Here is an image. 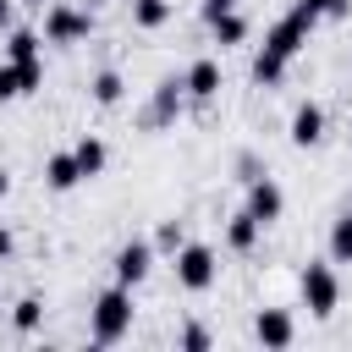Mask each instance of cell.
Returning a JSON list of instances; mask_svg holds the SVG:
<instances>
[{
	"instance_id": "1",
	"label": "cell",
	"mask_w": 352,
	"mask_h": 352,
	"mask_svg": "<svg viewBox=\"0 0 352 352\" xmlns=\"http://www.w3.org/2000/svg\"><path fill=\"white\" fill-rule=\"evenodd\" d=\"M314 22H319V16L297 0V6H292V11H286L270 33H264V50H258V60H253V82H258V88H275V82L286 77V66H292V55L308 44Z\"/></svg>"
},
{
	"instance_id": "2",
	"label": "cell",
	"mask_w": 352,
	"mask_h": 352,
	"mask_svg": "<svg viewBox=\"0 0 352 352\" xmlns=\"http://www.w3.org/2000/svg\"><path fill=\"white\" fill-rule=\"evenodd\" d=\"M132 330V286H110V292H99L94 297V314H88V336L99 341V346H116L121 336Z\"/></svg>"
},
{
	"instance_id": "3",
	"label": "cell",
	"mask_w": 352,
	"mask_h": 352,
	"mask_svg": "<svg viewBox=\"0 0 352 352\" xmlns=\"http://www.w3.org/2000/svg\"><path fill=\"white\" fill-rule=\"evenodd\" d=\"M297 286H302V308H308L314 319H330V314L341 308V280H336V270H330L324 258H308Z\"/></svg>"
},
{
	"instance_id": "4",
	"label": "cell",
	"mask_w": 352,
	"mask_h": 352,
	"mask_svg": "<svg viewBox=\"0 0 352 352\" xmlns=\"http://www.w3.org/2000/svg\"><path fill=\"white\" fill-rule=\"evenodd\" d=\"M182 104H187V82H182V77H160V82H154V94H148V104H143V116H138V121H143V126H148V132H160V126H170V121H176V116H182Z\"/></svg>"
},
{
	"instance_id": "5",
	"label": "cell",
	"mask_w": 352,
	"mask_h": 352,
	"mask_svg": "<svg viewBox=\"0 0 352 352\" xmlns=\"http://www.w3.org/2000/svg\"><path fill=\"white\" fill-rule=\"evenodd\" d=\"M214 275H220V264H214V248H204V242H187V248H176V280H182L187 292H209V286H214Z\"/></svg>"
},
{
	"instance_id": "6",
	"label": "cell",
	"mask_w": 352,
	"mask_h": 352,
	"mask_svg": "<svg viewBox=\"0 0 352 352\" xmlns=\"http://www.w3.org/2000/svg\"><path fill=\"white\" fill-rule=\"evenodd\" d=\"M94 33V16L82 6H50L44 11V38L50 44H82Z\"/></svg>"
},
{
	"instance_id": "7",
	"label": "cell",
	"mask_w": 352,
	"mask_h": 352,
	"mask_svg": "<svg viewBox=\"0 0 352 352\" xmlns=\"http://www.w3.org/2000/svg\"><path fill=\"white\" fill-rule=\"evenodd\" d=\"M33 88H44V60H38V55H33V60H6V66H0V104L28 99Z\"/></svg>"
},
{
	"instance_id": "8",
	"label": "cell",
	"mask_w": 352,
	"mask_h": 352,
	"mask_svg": "<svg viewBox=\"0 0 352 352\" xmlns=\"http://www.w3.org/2000/svg\"><path fill=\"white\" fill-rule=\"evenodd\" d=\"M280 209H286V192H280V182H270V176H253V182H248V214H253L258 226H275V220H280Z\"/></svg>"
},
{
	"instance_id": "9",
	"label": "cell",
	"mask_w": 352,
	"mask_h": 352,
	"mask_svg": "<svg viewBox=\"0 0 352 352\" xmlns=\"http://www.w3.org/2000/svg\"><path fill=\"white\" fill-rule=\"evenodd\" d=\"M148 264H154V242H121L116 248V280L121 286H138L148 275Z\"/></svg>"
},
{
	"instance_id": "10",
	"label": "cell",
	"mask_w": 352,
	"mask_h": 352,
	"mask_svg": "<svg viewBox=\"0 0 352 352\" xmlns=\"http://www.w3.org/2000/svg\"><path fill=\"white\" fill-rule=\"evenodd\" d=\"M297 148H314L319 138H324V104H314V99H302L297 110H292V132H286Z\"/></svg>"
},
{
	"instance_id": "11",
	"label": "cell",
	"mask_w": 352,
	"mask_h": 352,
	"mask_svg": "<svg viewBox=\"0 0 352 352\" xmlns=\"http://www.w3.org/2000/svg\"><path fill=\"white\" fill-rule=\"evenodd\" d=\"M253 336H258L264 346H275V352H280V346H292V336H297V330H292V314H286V308H258Z\"/></svg>"
},
{
	"instance_id": "12",
	"label": "cell",
	"mask_w": 352,
	"mask_h": 352,
	"mask_svg": "<svg viewBox=\"0 0 352 352\" xmlns=\"http://www.w3.org/2000/svg\"><path fill=\"white\" fill-rule=\"evenodd\" d=\"M77 182H82V165H77L72 148H60V154L44 160V187H50V192H72Z\"/></svg>"
},
{
	"instance_id": "13",
	"label": "cell",
	"mask_w": 352,
	"mask_h": 352,
	"mask_svg": "<svg viewBox=\"0 0 352 352\" xmlns=\"http://www.w3.org/2000/svg\"><path fill=\"white\" fill-rule=\"evenodd\" d=\"M182 82H187V99H198V104H204V99H214V94H220V66H214V60H192V66L182 72Z\"/></svg>"
},
{
	"instance_id": "14",
	"label": "cell",
	"mask_w": 352,
	"mask_h": 352,
	"mask_svg": "<svg viewBox=\"0 0 352 352\" xmlns=\"http://www.w3.org/2000/svg\"><path fill=\"white\" fill-rule=\"evenodd\" d=\"M258 231H264V226H258L248 209H236V214H231V226H226V248H236V253H253Z\"/></svg>"
},
{
	"instance_id": "15",
	"label": "cell",
	"mask_w": 352,
	"mask_h": 352,
	"mask_svg": "<svg viewBox=\"0 0 352 352\" xmlns=\"http://www.w3.org/2000/svg\"><path fill=\"white\" fill-rule=\"evenodd\" d=\"M72 154H77V165H82V182L104 170V138H77V143H72Z\"/></svg>"
},
{
	"instance_id": "16",
	"label": "cell",
	"mask_w": 352,
	"mask_h": 352,
	"mask_svg": "<svg viewBox=\"0 0 352 352\" xmlns=\"http://www.w3.org/2000/svg\"><path fill=\"white\" fill-rule=\"evenodd\" d=\"M38 55V33L33 28H11L6 33V60H33Z\"/></svg>"
},
{
	"instance_id": "17",
	"label": "cell",
	"mask_w": 352,
	"mask_h": 352,
	"mask_svg": "<svg viewBox=\"0 0 352 352\" xmlns=\"http://www.w3.org/2000/svg\"><path fill=\"white\" fill-rule=\"evenodd\" d=\"M88 94H94V104H121L126 82H121V72H99V77L88 82Z\"/></svg>"
},
{
	"instance_id": "18",
	"label": "cell",
	"mask_w": 352,
	"mask_h": 352,
	"mask_svg": "<svg viewBox=\"0 0 352 352\" xmlns=\"http://www.w3.org/2000/svg\"><path fill=\"white\" fill-rule=\"evenodd\" d=\"M132 22L138 28H165L170 22V0H132Z\"/></svg>"
},
{
	"instance_id": "19",
	"label": "cell",
	"mask_w": 352,
	"mask_h": 352,
	"mask_svg": "<svg viewBox=\"0 0 352 352\" xmlns=\"http://www.w3.org/2000/svg\"><path fill=\"white\" fill-rule=\"evenodd\" d=\"M330 258H336V264H352V209L330 226Z\"/></svg>"
},
{
	"instance_id": "20",
	"label": "cell",
	"mask_w": 352,
	"mask_h": 352,
	"mask_svg": "<svg viewBox=\"0 0 352 352\" xmlns=\"http://www.w3.org/2000/svg\"><path fill=\"white\" fill-rule=\"evenodd\" d=\"M209 28H214V44H242V38H248V22H242L236 11H220Z\"/></svg>"
},
{
	"instance_id": "21",
	"label": "cell",
	"mask_w": 352,
	"mask_h": 352,
	"mask_svg": "<svg viewBox=\"0 0 352 352\" xmlns=\"http://www.w3.org/2000/svg\"><path fill=\"white\" fill-rule=\"evenodd\" d=\"M154 248H165V253L187 248V226H182V220H160V231H154Z\"/></svg>"
},
{
	"instance_id": "22",
	"label": "cell",
	"mask_w": 352,
	"mask_h": 352,
	"mask_svg": "<svg viewBox=\"0 0 352 352\" xmlns=\"http://www.w3.org/2000/svg\"><path fill=\"white\" fill-rule=\"evenodd\" d=\"M38 319H44V302H38V297H22V302H16V314H11V324H16V330H38Z\"/></svg>"
},
{
	"instance_id": "23",
	"label": "cell",
	"mask_w": 352,
	"mask_h": 352,
	"mask_svg": "<svg viewBox=\"0 0 352 352\" xmlns=\"http://www.w3.org/2000/svg\"><path fill=\"white\" fill-rule=\"evenodd\" d=\"M182 346H187V352H204V346H209V330H204V324H187V330H182Z\"/></svg>"
},
{
	"instance_id": "24",
	"label": "cell",
	"mask_w": 352,
	"mask_h": 352,
	"mask_svg": "<svg viewBox=\"0 0 352 352\" xmlns=\"http://www.w3.org/2000/svg\"><path fill=\"white\" fill-rule=\"evenodd\" d=\"M314 16H346V0H302Z\"/></svg>"
},
{
	"instance_id": "25",
	"label": "cell",
	"mask_w": 352,
	"mask_h": 352,
	"mask_svg": "<svg viewBox=\"0 0 352 352\" xmlns=\"http://www.w3.org/2000/svg\"><path fill=\"white\" fill-rule=\"evenodd\" d=\"M236 176H242V182H253V176H264V165H258V154H236Z\"/></svg>"
},
{
	"instance_id": "26",
	"label": "cell",
	"mask_w": 352,
	"mask_h": 352,
	"mask_svg": "<svg viewBox=\"0 0 352 352\" xmlns=\"http://www.w3.org/2000/svg\"><path fill=\"white\" fill-rule=\"evenodd\" d=\"M220 11H236V0H204V22H214Z\"/></svg>"
},
{
	"instance_id": "27",
	"label": "cell",
	"mask_w": 352,
	"mask_h": 352,
	"mask_svg": "<svg viewBox=\"0 0 352 352\" xmlns=\"http://www.w3.org/2000/svg\"><path fill=\"white\" fill-rule=\"evenodd\" d=\"M0 33H11V0H0Z\"/></svg>"
},
{
	"instance_id": "28",
	"label": "cell",
	"mask_w": 352,
	"mask_h": 352,
	"mask_svg": "<svg viewBox=\"0 0 352 352\" xmlns=\"http://www.w3.org/2000/svg\"><path fill=\"white\" fill-rule=\"evenodd\" d=\"M6 258H11V231L0 226V264H6Z\"/></svg>"
},
{
	"instance_id": "29",
	"label": "cell",
	"mask_w": 352,
	"mask_h": 352,
	"mask_svg": "<svg viewBox=\"0 0 352 352\" xmlns=\"http://www.w3.org/2000/svg\"><path fill=\"white\" fill-rule=\"evenodd\" d=\"M6 192H11V170L0 165V198H6Z\"/></svg>"
}]
</instances>
